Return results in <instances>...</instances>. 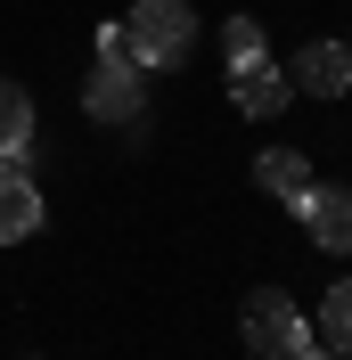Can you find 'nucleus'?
I'll return each instance as SVG.
<instances>
[{"instance_id":"obj_1","label":"nucleus","mask_w":352,"mask_h":360,"mask_svg":"<svg viewBox=\"0 0 352 360\" xmlns=\"http://www.w3.org/2000/svg\"><path fill=\"white\" fill-rule=\"evenodd\" d=\"M197 41V17H189V0H132V25H123V49H132V66H180Z\"/></svg>"},{"instance_id":"obj_2","label":"nucleus","mask_w":352,"mask_h":360,"mask_svg":"<svg viewBox=\"0 0 352 360\" xmlns=\"http://www.w3.org/2000/svg\"><path fill=\"white\" fill-rule=\"evenodd\" d=\"M82 107H90V123H139V107H148V82H139V66L123 58V49L90 66V82H82Z\"/></svg>"},{"instance_id":"obj_3","label":"nucleus","mask_w":352,"mask_h":360,"mask_svg":"<svg viewBox=\"0 0 352 360\" xmlns=\"http://www.w3.org/2000/svg\"><path fill=\"white\" fill-rule=\"evenodd\" d=\"M246 344H254L263 360H295V352L311 344V319L295 311L279 287H270V295H254V303H246Z\"/></svg>"},{"instance_id":"obj_4","label":"nucleus","mask_w":352,"mask_h":360,"mask_svg":"<svg viewBox=\"0 0 352 360\" xmlns=\"http://www.w3.org/2000/svg\"><path fill=\"white\" fill-rule=\"evenodd\" d=\"M287 82L311 90V98H344V90H352V49L344 41H311L303 58L287 66Z\"/></svg>"},{"instance_id":"obj_5","label":"nucleus","mask_w":352,"mask_h":360,"mask_svg":"<svg viewBox=\"0 0 352 360\" xmlns=\"http://www.w3.org/2000/svg\"><path fill=\"white\" fill-rule=\"evenodd\" d=\"M42 229V188L25 180V164H0V246H17Z\"/></svg>"},{"instance_id":"obj_6","label":"nucleus","mask_w":352,"mask_h":360,"mask_svg":"<svg viewBox=\"0 0 352 360\" xmlns=\"http://www.w3.org/2000/svg\"><path fill=\"white\" fill-rule=\"evenodd\" d=\"M230 98H238V115H263V123H270V115L295 98V82H287L270 58H254V66H238V74H230Z\"/></svg>"},{"instance_id":"obj_7","label":"nucleus","mask_w":352,"mask_h":360,"mask_svg":"<svg viewBox=\"0 0 352 360\" xmlns=\"http://www.w3.org/2000/svg\"><path fill=\"white\" fill-rule=\"evenodd\" d=\"M295 213L311 221V238H320L328 254H352V188H311Z\"/></svg>"},{"instance_id":"obj_8","label":"nucleus","mask_w":352,"mask_h":360,"mask_svg":"<svg viewBox=\"0 0 352 360\" xmlns=\"http://www.w3.org/2000/svg\"><path fill=\"white\" fill-rule=\"evenodd\" d=\"M254 180H263L270 197H287V205H303V197H311V156H303V148H270V156L254 164Z\"/></svg>"},{"instance_id":"obj_9","label":"nucleus","mask_w":352,"mask_h":360,"mask_svg":"<svg viewBox=\"0 0 352 360\" xmlns=\"http://www.w3.org/2000/svg\"><path fill=\"white\" fill-rule=\"evenodd\" d=\"M25 148H33V98L25 82H0V164H17Z\"/></svg>"},{"instance_id":"obj_10","label":"nucleus","mask_w":352,"mask_h":360,"mask_svg":"<svg viewBox=\"0 0 352 360\" xmlns=\"http://www.w3.org/2000/svg\"><path fill=\"white\" fill-rule=\"evenodd\" d=\"M320 344H328L336 360H352V278H336L328 303H320Z\"/></svg>"},{"instance_id":"obj_11","label":"nucleus","mask_w":352,"mask_h":360,"mask_svg":"<svg viewBox=\"0 0 352 360\" xmlns=\"http://www.w3.org/2000/svg\"><path fill=\"white\" fill-rule=\"evenodd\" d=\"M221 49H230V66H254V58H263V25L230 17V25H221Z\"/></svg>"},{"instance_id":"obj_12","label":"nucleus","mask_w":352,"mask_h":360,"mask_svg":"<svg viewBox=\"0 0 352 360\" xmlns=\"http://www.w3.org/2000/svg\"><path fill=\"white\" fill-rule=\"evenodd\" d=\"M295 360H336V352H328V344H303V352H295Z\"/></svg>"}]
</instances>
